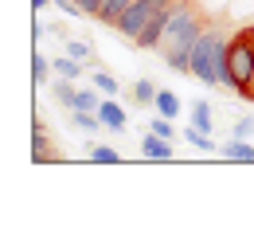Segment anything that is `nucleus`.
I'll list each match as a JSON object with an SVG mask.
<instances>
[{
    "label": "nucleus",
    "mask_w": 254,
    "mask_h": 227,
    "mask_svg": "<svg viewBox=\"0 0 254 227\" xmlns=\"http://www.w3.org/2000/svg\"><path fill=\"white\" fill-rule=\"evenodd\" d=\"M157 114H164V118L176 122V114H180V98L172 94V90H160V94H157Z\"/></svg>",
    "instance_id": "15"
},
{
    "label": "nucleus",
    "mask_w": 254,
    "mask_h": 227,
    "mask_svg": "<svg viewBox=\"0 0 254 227\" xmlns=\"http://www.w3.org/2000/svg\"><path fill=\"white\" fill-rule=\"evenodd\" d=\"M51 94L59 98L63 106H70V110H74V102H78V90H74V78H63V75H59V78L51 82Z\"/></svg>",
    "instance_id": "8"
},
{
    "label": "nucleus",
    "mask_w": 254,
    "mask_h": 227,
    "mask_svg": "<svg viewBox=\"0 0 254 227\" xmlns=\"http://www.w3.org/2000/svg\"><path fill=\"white\" fill-rule=\"evenodd\" d=\"M149 130L160 133V137H168V141H176V137H180V133H176V126H172V118H164V114H157V118L149 122Z\"/></svg>",
    "instance_id": "18"
},
{
    "label": "nucleus",
    "mask_w": 254,
    "mask_h": 227,
    "mask_svg": "<svg viewBox=\"0 0 254 227\" xmlns=\"http://www.w3.org/2000/svg\"><path fill=\"white\" fill-rule=\"evenodd\" d=\"M66 55H74V59H90V39H66Z\"/></svg>",
    "instance_id": "20"
},
{
    "label": "nucleus",
    "mask_w": 254,
    "mask_h": 227,
    "mask_svg": "<svg viewBox=\"0 0 254 227\" xmlns=\"http://www.w3.org/2000/svg\"><path fill=\"white\" fill-rule=\"evenodd\" d=\"M133 0H102V8H98V16L94 20H102V24H118V16L126 12Z\"/></svg>",
    "instance_id": "10"
},
{
    "label": "nucleus",
    "mask_w": 254,
    "mask_h": 227,
    "mask_svg": "<svg viewBox=\"0 0 254 227\" xmlns=\"http://www.w3.org/2000/svg\"><path fill=\"white\" fill-rule=\"evenodd\" d=\"M168 4H172V0H133L126 12L118 16V24H114V28L126 35V39H137V35L149 28V20L157 16L160 8H168Z\"/></svg>",
    "instance_id": "3"
},
{
    "label": "nucleus",
    "mask_w": 254,
    "mask_h": 227,
    "mask_svg": "<svg viewBox=\"0 0 254 227\" xmlns=\"http://www.w3.org/2000/svg\"><path fill=\"white\" fill-rule=\"evenodd\" d=\"M55 75H63V78H74V82H78L86 71H82V59H74V55H59V59H55Z\"/></svg>",
    "instance_id": "11"
},
{
    "label": "nucleus",
    "mask_w": 254,
    "mask_h": 227,
    "mask_svg": "<svg viewBox=\"0 0 254 227\" xmlns=\"http://www.w3.org/2000/svg\"><path fill=\"white\" fill-rule=\"evenodd\" d=\"M51 75H55V63H47V59L35 51V55H32V82H35V86H43Z\"/></svg>",
    "instance_id": "13"
},
{
    "label": "nucleus",
    "mask_w": 254,
    "mask_h": 227,
    "mask_svg": "<svg viewBox=\"0 0 254 227\" xmlns=\"http://www.w3.org/2000/svg\"><path fill=\"white\" fill-rule=\"evenodd\" d=\"M219 153L227 157V161H243V164H254V141H247V137H231V141H223Z\"/></svg>",
    "instance_id": "6"
},
{
    "label": "nucleus",
    "mask_w": 254,
    "mask_h": 227,
    "mask_svg": "<svg viewBox=\"0 0 254 227\" xmlns=\"http://www.w3.org/2000/svg\"><path fill=\"white\" fill-rule=\"evenodd\" d=\"M78 8H82V16H98L102 0H78Z\"/></svg>",
    "instance_id": "22"
},
{
    "label": "nucleus",
    "mask_w": 254,
    "mask_h": 227,
    "mask_svg": "<svg viewBox=\"0 0 254 227\" xmlns=\"http://www.w3.org/2000/svg\"><path fill=\"white\" fill-rule=\"evenodd\" d=\"M47 4H55V0H32V8H35V12H43Z\"/></svg>",
    "instance_id": "23"
},
{
    "label": "nucleus",
    "mask_w": 254,
    "mask_h": 227,
    "mask_svg": "<svg viewBox=\"0 0 254 227\" xmlns=\"http://www.w3.org/2000/svg\"><path fill=\"white\" fill-rule=\"evenodd\" d=\"M90 86H98L102 94H118V78H114L110 71H94V75H90Z\"/></svg>",
    "instance_id": "17"
},
{
    "label": "nucleus",
    "mask_w": 254,
    "mask_h": 227,
    "mask_svg": "<svg viewBox=\"0 0 254 227\" xmlns=\"http://www.w3.org/2000/svg\"><path fill=\"white\" fill-rule=\"evenodd\" d=\"M188 118H191V126H199L203 133H211V102L195 98V102L188 106Z\"/></svg>",
    "instance_id": "7"
},
{
    "label": "nucleus",
    "mask_w": 254,
    "mask_h": 227,
    "mask_svg": "<svg viewBox=\"0 0 254 227\" xmlns=\"http://www.w3.org/2000/svg\"><path fill=\"white\" fill-rule=\"evenodd\" d=\"M180 137L188 141L191 149H203V153H211V149H215V141H211V133H203L199 126H191V122H188V130L180 133Z\"/></svg>",
    "instance_id": "9"
},
{
    "label": "nucleus",
    "mask_w": 254,
    "mask_h": 227,
    "mask_svg": "<svg viewBox=\"0 0 254 227\" xmlns=\"http://www.w3.org/2000/svg\"><path fill=\"white\" fill-rule=\"evenodd\" d=\"M98 118H102V126H106V130H126V122H129V118H126V110H122V106L114 102V94L98 102Z\"/></svg>",
    "instance_id": "5"
},
{
    "label": "nucleus",
    "mask_w": 254,
    "mask_h": 227,
    "mask_svg": "<svg viewBox=\"0 0 254 227\" xmlns=\"http://www.w3.org/2000/svg\"><path fill=\"white\" fill-rule=\"evenodd\" d=\"M70 114H74V126H78V130H86V133L106 130V126H102V118H98V110H70Z\"/></svg>",
    "instance_id": "14"
},
{
    "label": "nucleus",
    "mask_w": 254,
    "mask_h": 227,
    "mask_svg": "<svg viewBox=\"0 0 254 227\" xmlns=\"http://www.w3.org/2000/svg\"><path fill=\"white\" fill-rule=\"evenodd\" d=\"M157 86H153V82H149V78H137V82H133V98H137V106H157Z\"/></svg>",
    "instance_id": "12"
},
{
    "label": "nucleus",
    "mask_w": 254,
    "mask_h": 227,
    "mask_svg": "<svg viewBox=\"0 0 254 227\" xmlns=\"http://www.w3.org/2000/svg\"><path fill=\"white\" fill-rule=\"evenodd\" d=\"M102 90L98 86H90V90H78V102H74V110H98V102H102Z\"/></svg>",
    "instance_id": "19"
},
{
    "label": "nucleus",
    "mask_w": 254,
    "mask_h": 227,
    "mask_svg": "<svg viewBox=\"0 0 254 227\" xmlns=\"http://www.w3.org/2000/svg\"><path fill=\"white\" fill-rule=\"evenodd\" d=\"M172 153H176V141H168V137H160L153 130L141 137V157L145 161H172Z\"/></svg>",
    "instance_id": "4"
},
{
    "label": "nucleus",
    "mask_w": 254,
    "mask_h": 227,
    "mask_svg": "<svg viewBox=\"0 0 254 227\" xmlns=\"http://www.w3.org/2000/svg\"><path fill=\"white\" fill-rule=\"evenodd\" d=\"M231 137H247V141H251V137H254V114H243V118L235 122Z\"/></svg>",
    "instance_id": "21"
},
{
    "label": "nucleus",
    "mask_w": 254,
    "mask_h": 227,
    "mask_svg": "<svg viewBox=\"0 0 254 227\" xmlns=\"http://www.w3.org/2000/svg\"><path fill=\"white\" fill-rule=\"evenodd\" d=\"M223 67H227V35L207 24L191 47V78H199L203 86H219Z\"/></svg>",
    "instance_id": "2"
},
{
    "label": "nucleus",
    "mask_w": 254,
    "mask_h": 227,
    "mask_svg": "<svg viewBox=\"0 0 254 227\" xmlns=\"http://www.w3.org/2000/svg\"><path fill=\"white\" fill-rule=\"evenodd\" d=\"M90 161H94V164H118V161H122V153H118L114 145H90Z\"/></svg>",
    "instance_id": "16"
},
{
    "label": "nucleus",
    "mask_w": 254,
    "mask_h": 227,
    "mask_svg": "<svg viewBox=\"0 0 254 227\" xmlns=\"http://www.w3.org/2000/svg\"><path fill=\"white\" fill-rule=\"evenodd\" d=\"M219 86L254 102V24H243L235 28V35H227V67Z\"/></svg>",
    "instance_id": "1"
}]
</instances>
